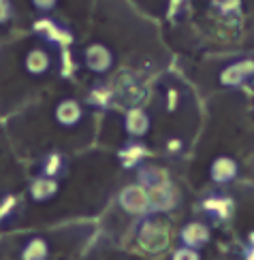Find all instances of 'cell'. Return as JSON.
I'll list each match as a JSON object with an SVG mask.
<instances>
[{
    "label": "cell",
    "instance_id": "obj_1",
    "mask_svg": "<svg viewBox=\"0 0 254 260\" xmlns=\"http://www.w3.org/2000/svg\"><path fill=\"white\" fill-rule=\"evenodd\" d=\"M169 224L162 222L158 218H146L139 226L137 233V241L139 247L148 254H162L169 245Z\"/></svg>",
    "mask_w": 254,
    "mask_h": 260
},
{
    "label": "cell",
    "instance_id": "obj_2",
    "mask_svg": "<svg viewBox=\"0 0 254 260\" xmlns=\"http://www.w3.org/2000/svg\"><path fill=\"white\" fill-rule=\"evenodd\" d=\"M118 203L126 213L130 215H146L152 211V201H150V190L143 183H132L126 186L118 197Z\"/></svg>",
    "mask_w": 254,
    "mask_h": 260
},
{
    "label": "cell",
    "instance_id": "obj_3",
    "mask_svg": "<svg viewBox=\"0 0 254 260\" xmlns=\"http://www.w3.org/2000/svg\"><path fill=\"white\" fill-rule=\"evenodd\" d=\"M83 62L92 73L103 75L114 67V51L103 43H92L83 49Z\"/></svg>",
    "mask_w": 254,
    "mask_h": 260
},
{
    "label": "cell",
    "instance_id": "obj_4",
    "mask_svg": "<svg viewBox=\"0 0 254 260\" xmlns=\"http://www.w3.org/2000/svg\"><path fill=\"white\" fill-rule=\"evenodd\" d=\"M35 32H41L49 43L53 45H60V47H69L73 43V32L69 28H64L60 24H56L53 19L49 17H41L35 21Z\"/></svg>",
    "mask_w": 254,
    "mask_h": 260
},
{
    "label": "cell",
    "instance_id": "obj_5",
    "mask_svg": "<svg viewBox=\"0 0 254 260\" xmlns=\"http://www.w3.org/2000/svg\"><path fill=\"white\" fill-rule=\"evenodd\" d=\"M150 115L141 107H130L124 115V133L132 139H141L150 133Z\"/></svg>",
    "mask_w": 254,
    "mask_h": 260
},
{
    "label": "cell",
    "instance_id": "obj_6",
    "mask_svg": "<svg viewBox=\"0 0 254 260\" xmlns=\"http://www.w3.org/2000/svg\"><path fill=\"white\" fill-rule=\"evenodd\" d=\"M148 190H150L152 211H171L175 207V203H178V194H175L169 179L158 183V186H152Z\"/></svg>",
    "mask_w": 254,
    "mask_h": 260
},
{
    "label": "cell",
    "instance_id": "obj_7",
    "mask_svg": "<svg viewBox=\"0 0 254 260\" xmlns=\"http://www.w3.org/2000/svg\"><path fill=\"white\" fill-rule=\"evenodd\" d=\"M83 117V107L75 99H64L56 105V122L64 128H73L81 122Z\"/></svg>",
    "mask_w": 254,
    "mask_h": 260
},
{
    "label": "cell",
    "instance_id": "obj_8",
    "mask_svg": "<svg viewBox=\"0 0 254 260\" xmlns=\"http://www.w3.org/2000/svg\"><path fill=\"white\" fill-rule=\"evenodd\" d=\"M58 190H60L58 179L56 177H47V175H43V173L39 177L32 179V183H30V197H32V201H37V203H45V201L53 199L58 194Z\"/></svg>",
    "mask_w": 254,
    "mask_h": 260
},
{
    "label": "cell",
    "instance_id": "obj_9",
    "mask_svg": "<svg viewBox=\"0 0 254 260\" xmlns=\"http://www.w3.org/2000/svg\"><path fill=\"white\" fill-rule=\"evenodd\" d=\"M180 239H182V245H188V247H203L207 241H209V229L207 224L203 222H188L180 231Z\"/></svg>",
    "mask_w": 254,
    "mask_h": 260
},
{
    "label": "cell",
    "instance_id": "obj_10",
    "mask_svg": "<svg viewBox=\"0 0 254 260\" xmlns=\"http://www.w3.org/2000/svg\"><path fill=\"white\" fill-rule=\"evenodd\" d=\"M24 67L30 75H35V77H39V75H45L51 67V56L47 53V49L43 47H35L30 49L26 53V60H24Z\"/></svg>",
    "mask_w": 254,
    "mask_h": 260
},
{
    "label": "cell",
    "instance_id": "obj_11",
    "mask_svg": "<svg viewBox=\"0 0 254 260\" xmlns=\"http://www.w3.org/2000/svg\"><path fill=\"white\" fill-rule=\"evenodd\" d=\"M252 73H254V62L252 60H241V62L231 64V67H227L222 73H220V81H222L224 85H237Z\"/></svg>",
    "mask_w": 254,
    "mask_h": 260
},
{
    "label": "cell",
    "instance_id": "obj_12",
    "mask_svg": "<svg viewBox=\"0 0 254 260\" xmlns=\"http://www.w3.org/2000/svg\"><path fill=\"white\" fill-rule=\"evenodd\" d=\"M146 156H148V147L143 143H139V141H128V143L118 151V158H120V162H122L124 169L137 167Z\"/></svg>",
    "mask_w": 254,
    "mask_h": 260
},
{
    "label": "cell",
    "instance_id": "obj_13",
    "mask_svg": "<svg viewBox=\"0 0 254 260\" xmlns=\"http://www.w3.org/2000/svg\"><path fill=\"white\" fill-rule=\"evenodd\" d=\"M212 179L216 183H227L231 181L235 175H237V165H235V160H231V158H216L212 162Z\"/></svg>",
    "mask_w": 254,
    "mask_h": 260
},
{
    "label": "cell",
    "instance_id": "obj_14",
    "mask_svg": "<svg viewBox=\"0 0 254 260\" xmlns=\"http://www.w3.org/2000/svg\"><path fill=\"white\" fill-rule=\"evenodd\" d=\"M66 171V160L64 156L60 154V151H51V154L45 156V160H43L41 165V173L47 177H58V175H64Z\"/></svg>",
    "mask_w": 254,
    "mask_h": 260
},
{
    "label": "cell",
    "instance_id": "obj_15",
    "mask_svg": "<svg viewBox=\"0 0 254 260\" xmlns=\"http://www.w3.org/2000/svg\"><path fill=\"white\" fill-rule=\"evenodd\" d=\"M47 256H49V245L45 239H41V237H32L24 245V250H21V258L24 260H43Z\"/></svg>",
    "mask_w": 254,
    "mask_h": 260
},
{
    "label": "cell",
    "instance_id": "obj_16",
    "mask_svg": "<svg viewBox=\"0 0 254 260\" xmlns=\"http://www.w3.org/2000/svg\"><path fill=\"white\" fill-rule=\"evenodd\" d=\"M111 99H114V90L107 88V85H94L88 94V103L98 107V109H107L111 105Z\"/></svg>",
    "mask_w": 254,
    "mask_h": 260
},
{
    "label": "cell",
    "instance_id": "obj_17",
    "mask_svg": "<svg viewBox=\"0 0 254 260\" xmlns=\"http://www.w3.org/2000/svg\"><path fill=\"white\" fill-rule=\"evenodd\" d=\"M231 207H233V203H231L229 199H207L203 201V209L209 213V215H214V218H227V215L231 213Z\"/></svg>",
    "mask_w": 254,
    "mask_h": 260
},
{
    "label": "cell",
    "instance_id": "obj_18",
    "mask_svg": "<svg viewBox=\"0 0 254 260\" xmlns=\"http://www.w3.org/2000/svg\"><path fill=\"white\" fill-rule=\"evenodd\" d=\"M162 181H167V175H164V171L154 169V167H141V169H139V183H143L146 188L158 186V183H162Z\"/></svg>",
    "mask_w": 254,
    "mask_h": 260
},
{
    "label": "cell",
    "instance_id": "obj_19",
    "mask_svg": "<svg viewBox=\"0 0 254 260\" xmlns=\"http://www.w3.org/2000/svg\"><path fill=\"white\" fill-rule=\"evenodd\" d=\"M173 260H199V250L188 245H182L173 252Z\"/></svg>",
    "mask_w": 254,
    "mask_h": 260
},
{
    "label": "cell",
    "instance_id": "obj_20",
    "mask_svg": "<svg viewBox=\"0 0 254 260\" xmlns=\"http://www.w3.org/2000/svg\"><path fill=\"white\" fill-rule=\"evenodd\" d=\"M13 17V3L11 0H0V26L11 21Z\"/></svg>",
    "mask_w": 254,
    "mask_h": 260
},
{
    "label": "cell",
    "instance_id": "obj_21",
    "mask_svg": "<svg viewBox=\"0 0 254 260\" xmlns=\"http://www.w3.org/2000/svg\"><path fill=\"white\" fill-rule=\"evenodd\" d=\"M73 71H75V67H73V60H71V51L66 47H62V77H71Z\"/></svg>",
    "mask_w": 254,
    "mask_h": 260
},
{
    "label": "cell",
    "instance_id": "obj_22",
    "mask_svg": "<svg viewBox=\"0 0 254 260\" xmlns=\"http://www.w3.org/2000/svg\"><path fill=\"white\" fill-rule=\"evenodd\" d=\"M15 209V197H5L0 203V220H5L7 215H11V211Z\"/></svg>",
    "mask_w": 254,
    "mask_h": 260
},
{
    "label": "cell",
    "instance_id": "obj_23",
    "mask_svg": "<svg viewBox=\"0 0 254 260\" xmlns=\"http://www.w3.org/2000/svg\"><path fill=\"white\" fill-rule=\"evenodd\" d=\"M32 5H35V9L41 11V13H49V11L56 9L58 0H32Z\"/></svg>",
    "mask_w": 254,
    "mask_h": 260
},
{
    "label": "cell",
    "instance_id": "obj_24",
    "mask_svg": "<svg viewBox=\"0 0 254 260\" xmlns=\"http://www.w3.org/2000/svg\"><path fill=\"white\" fill-rule=\"evenodd\" d=\"M171 149H180L182 147V143H178V141H171V145H169Z\"/></svg>",
    "mask_w": 254,
    "mask_h": 260
}]
</instances>
